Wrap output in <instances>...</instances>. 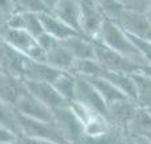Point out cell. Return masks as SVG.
Segmentation results:
<instances>
[{"mask_svg":"<svg viewBox=\"0 0 151 144\" xmlns=\"http://www.w3.org/2000/svg\"><path fill=\"white\" fill-rule=\"evenodd\" d=\"M17 140H19L17 135H15L8 128L0 125V143H14V141Z\"/></svg>","mask_w":151,"mask_h":144,"instance_id":"1f68e13d","label":"cell"},{"mask_svg":"<svg viewBox=\"0 0 151 144\" xmlns=\"http://www.w3.org/2000/svg\"><path fill=\"white\" fill-rule=\"evenodd\" d=\"M17 11L26 12V14H35V15H43L50 12L43 0H19Z\"/></svg>","mask_w":151,"mask_h":144,"instance_id":"83f0119b","label":"cell"},{"mask_svg":"<svg viewBox=\"0 0 151 144\" xmlns=\"http://www.w3.org/2000/svg\"><path fill=\"white\" fill-rule=\"evenodd\" d=\"M139 72H140V74H143V75H146V76L151 77V65L150 64L142 65V67L139 68Z\"/></svg>","mask_w":151,"mask_h":144,"instance_id":"d590c367","label":"cell"},{"mask_svg":"<svg viewBox=\"0 0 151 144\" xmlns=\"http://www.w3.org/2000/svg\"><path fill=\"white\" fill-rule=\"evenodd\" d=\"M42 19V24L44 32L51 36H54L55 39H58L59 42H64V40L70 39V37L79 35V32H76L75 29H72L71 27H68L66 23H63L62 20H59L56 16L48 12V14L40 15Z\"/></svg>","mask_w":151,"mask_h":144,"instance_id":"9a60e30c","label":"cell"},{"mask_svg":"<svg viewBox=\"0 0 151 144\" xmlns=\"http://www.w3.org/2000/svg\"><path fill=\"white\" fill-rule=\"evenodd\" d=\"M116 24L124 32H127L128 35H132V36L148 39L151 35V20L148 19L146 14L124 9Z\"/></svg>","mask_w":151,"mask_h":144,"instance_id":"9c48e42d","label":"cell"},{"mask_svg":"<svg viewBox=\"0 0 151 144\" xmlns=\"http://www.w3.org/2000/svg\"><path fill=\"white\" fill-rule=\"evenodd\" d=\"M139 105L137 104L135 100L124 97V99L118 100V102L107 105V115H106V117H107V120L110 122V124L112 127H116L126 131L128 123L132 119Z\"/></svg>","mask_w":151,"mask_h":144,"instance_id":"30bf717a","label":"cell"},{"mask_svg":"<svg viewBox=\"0 0 151 144\" xmlns=\"http://www.w3.org/2000/svg\"><path fill=\"white\" fill-rule=\"evenodd\" d=\"M147 16H148V19L151 20V4H150V8H148V11H147Z\"/></svg>","mask_w":151,"mask_h":144,"instance_id":"f35d334b","label":"cell"},{"mask_svg":"<svg viewBox=\"0 0 151 144\" xmlns=\"http://www.w3.org/2000/svg\"><path fill=\"white\" fill-rule=\"evenodd\" d=\"M151 131V113L146 108L138 107L132 119L130 120L126 133L131 138H140L146 136Z\"/></svg>","mask_w":151,"mask_h":144,"instance_id":"ac0fdd59","label":"cell"},{"mask_svg":"<svg viewBox=\"0 0 151 144\" xmlns=\"http://www.w3.org/2000/svg\"><path fill=\"white\" fill-rule=\"evenodd\" d=\"M95 44V57L99 62L104 69L107 71H114V72H122V74L134 75L139 72V68L142 65L137 64L135 62L127 59L126 56L118 54V52L112 51L111 48L106 47L98 40H94Z\"/></svg>","mask_w":151,"mask_h":144,"instance_id":"7a4b0ae2","label":"cell"},{"mask_svg":"<svg viewBox=\"0 0 151 144\" xmlns=\"http://www.w3.org/2000/svg\"><path fill=\"white\" fill-rule=\"evenodd\" d=\"M23 16H24V31H27L35 39H37L40 35L44 34V28H43L40 15L23 12Z\"/></svg>","mask_w":151,"mask_h":144,"instance_id":"4316f807","label":"cell"},{"mask_svg":"<svg viewBox=\"0 0 151 144\" xmlns=\"http://www.w3.org/2000/svg\"><path fill=\"white\" fill-rule=\"evenodd\" d=\"M94 1H96V0H94Z\"/></svg>","mask_w":151,"mask_h":144,"instance_id":"7dc6e473","label":"cell"},{"mask_svg":"<svg viewBox=\"0 0 151 144\" xmlns=\"http://www.w3.org/2000/svg\"><path fill=\"white\" fill-rule=\"evenodd\" d=\"M0 144H20V143H19V140H17V141H14V143H0Z\"/></svg>","mask_w":151,"mask_h":144,"instance_id":"ab89813d","label":"cell"},{"mask_svg":"<svg viewBox=\"0 0 151 144\" xmlns=\"http://www.w3.org/2000/svg\"><path fill=\"white\" fill-rule=\"evenodd\" d=\"M76 82L78 77L74 76L72 74L62 72L59 77L52 83V85L67 103H71L75 100V95H76Z\"/></svg>","mask_w":151,"mask_h":144,"instance_id":"44dd1931","label":"cell"},{"mask_svg":"<svg viewBox=\"0 0 151 144\" xmlns=\"http://www.w3.org/2000/svg\"><path fill=\"white\" fill-rule=\"evenodd\" d=\"M68 27L80 32V3L79 0H60L59 4L51 12Z\"/></svg>","mask_w":151,"mask_h":144,"instance_id":"7c38bea8","label":"cell"},{"mask_svg":"<svg viewBox=\"0 0 151 144\" xmlns=\"http://www.w3.org/2000/svg\"><path fill=\"white\" fill-rule=\"evenodd\" d=\"M137 87V104L139 107L147 108L151 105V77L137 72L132 75Z\"/></svg>","mask_w":151,"mask_h":144,"instance_id":"7402d4cb","label":"cell"},{"mask_svg":"<svg viewBox=\"0 0 151 144\" xmlns=\"http://www.w3.org/2000/svg\"><path fill=\"white\" fill-rule=\"evenodd\" d=\"M106 80H109L111 84H114L124 96L130 99H137V87H135V80L132 75L122 74V72H114V71H103L102 76Z\"/></svg>","mask_w":151,"mask_h":144,"instance_id":"2e32d148","label":"cell"},{"mask_svg":"<svg viewBox=\"0 0 151 144\" xmlns=\"http://www.w3.org/2000/svg\"><path fill=\"white\" fill-rule=\"evenodd\" d=\"M15 110L17 111V113L26 116V117L42 120V122H54V113H52L51 108L39 102L36 97H34L31 93L27 92V90L16 102Z\"/></svg>","mask_w":151,"mask_h":144,"instance_id":"8992f818","label":"cell"},{"mask_svg":"<svg viewBox=\"0 0 151 144\" xmlns=\"http://www.w3.org/2000/svg\"><path fill=\"white\" fill-rule=\"evenodd\" d=\"M0 125L8 128L9 131L20 136V128H19V117H17V111L15 110L14 105L0 100Z\"/></svg>","mask_w":151,"mask_h":144,"instance_id":"603a6c76","label":"cell"},{"mask_svg":"<svg viewBox=\"0 0 151 144\" xmlns=\"http://www.w3.org/2000/svg\"><path fill=\"white\" fill-rule=\"evenodd\" d=\"M20 144H59L46 139H35V138H27V136H20L19 138Z\"/></svg>","mask_w":151,"mask_h":144,"instance_id":"836d02e7","label":"cell"},{"mask_svg":"<svg viewBox=\"0 0 151 144\" xmlns=\"http://www.w3.org/2000/svg\"><path fill=\"white\" fill-rule=\"evenodd\" d=\"M1 74H4V69H3V67H1V64H0V75Z\"/></svg>","mask_w":151,"mask_h":144,"instance_id":"b9f144b4","label":"cell"},{"mask_svg":"<svg viewBox=\"0 0 151 144\" xmlns=\"http://www.w3.org/2000/svg\"><path fill=\"white\" fill-rule=\"evenodd\" d=\"M119 144H137V141H135V138H131V136H128L126 133L122 140L119 141Z\"/></svg>","mask_w":151,"mask_h":144,"instance_id":"8d00e7d4","label":"cell"},{"mask_svg":"<svg viewBox=\"0 0 151 144\" xmlns=\"http://www.w3.org/2000/svg\"><path fill=\"white\" fill-rule=\"evenodd\" d=\"M95 40L100 42L106 47L111 48L112 51L126 56L127 59L135 62L137 64L145 65V60H143L142 55L139 54L134 43L131 42L128 34H126L116 23L106 20Z\"/></svg>","mask_w":151,"mask_h":144,"instance_id":"6da1fadb","label":"cell"},{"mask_svg":"<svg viewBox=\"0 0 151 144\" xmlns=\"http://www.w3.org/2000/svg\"><path fill=\"white\" fill-rule=\"evenodd\" d=\"M74 102H79L84 104L86 107L91 108L92 111L98 112L99 115H107V104L103 100V97L99 95L95 87L84 77H78L76 82V95ZM107 119V117H106Z\"/></svg>","mask_w":151,"mask_h":144,"instance_id":"ba28073f","label":"cell"},{"mask_svg":"<svg viewBox=\"0 0 151 144\" xmlns=\"http://www.w3.org/2000/svg\"><path fill=\"white\" fill-rule=\"evenodd\" d=\"M84 128V136L88 138H98L104 133H107L112 128L110 122L104 116L102 115H95L92 119H90L88 122L83 125Z\"/></svg>","mask_w":151,"mask_h":144,"instance_id":"cb8c5ba5","label":"cell"},{"mask_svg":"<svg viewBox=\"0 0 151 144\" xmlns=\"http://www.w3.org/2000/svg\"><path fill=\"white\" fill-rule=\"evenodd\" d=\"M119 1H122V3H123V1H124V0H119Z\"/></svg>","mask_w":151,"mask_h":144,"instance_id":"bcb514c9","label":"cell"},{"mask_svg":"<svg viewBox=\"0 0 151 144\" xmlns=\"http://www.w3.org/2000/svg\"><path fill=\"white\" fill-rule=\"evenodd\" d=\"M98 4H99L106 19L114 23H118V20L120 19L122 14L126 9L124 4L119 0H99Z\"/></svg>","mask_w":151,"mask_h":144,"instance_id":"484cf974","label":"cell"},{"mask_svg":"<svg viewBox=\"0 0 151 144\" xmlns=\"http://www.w3.org/2000/svg\"><path fill=\"white\" fill-rule=\"evenodd\" d=\"M16 11L17 7L12 0H0V12L1 14H4L6 16H9Z\"/></svg>","mask_w":151,"mask_h":144,"instance_id":"d6a6232c","label":"cell"},{"mask_svg":"<svg viewBox=\"0 0 151 144\" xmlns=\"http://www.w3.org/2000/svg\"><path fill=\"white\" fill-rule=\"evenodd\" d=\"M44 1V4H46V7H47V9H48L50 12H52L54 11V8L59 4V1L60 0H43Z\"/></svg>","mask_w":151,"mask_h":144,"instance_id":"e575fe53","label":"cell"},{"mask_svg":"<svg viewBox=\"0 0 151 144\" xmlns=\"http://www.w3.org/2000/svg\"><path fill=\"white\" fill-rule=\"evenodd\" d=\"M87 80L95 87V90L99 92V95L103 97V100L106 102L107 105L127 97V96L123 95L114 84H111L109 80H106L104 77H90V79H87ZM128 99H130V97H128Z\"/></svg>","mask_w":151,"mask_h":144,"instance_id":"d6986e66","label":"cell"},{"mask_svg":"<svg viewBox=\"0 0 151 144\" xmlns=\"http://www.w3.org/2000/svg\"><path fill=\"white\" fill-rule=\"evenodd\" d=\"M137 144H151V140L147 139L146 136H140V138H135Z\"/></svg>","mask_w":151,"mask_h":144,"instance_id":"74e56055","label":"cell"},{"mask_svg":"<svg viewBox=\"0 0 151 144\" xmlns=\"http://www.w3.org/2000/svg\"><path fill=\"white\" fill-rule=\"evenodd\" d=\"M146 110H147V111H148V112H150V113H151V105H150V107H147V108H146Z\"/></svg>","mask_w":151,"mask_h":144,"instance_id":"ee69618b","label":"cell"},{"mask_svg":"<svg viewBox=\"0 0 151 144\" xmlns=\"http://www.w3.org/2000/svg\"><path fill=\"white\" fill-rule=\"evenodd\" d=\"M123 4H124V8L128 9V11L147 15V11L151 4V0H124Z\"/></svg>","mask_w":151,"mask_h":144,"instance_id":"f546056e","label":"cell"},{"mask_svg":"<svg viewBox=\"0 0 151 144\" xmlns=\"http://www.w3.org/2000/svg\"><path fill=\"white\" fill-rule=\"evenodd\" d=\"M23 82H24V87H26L27 92L31 93L34 97H36L39 102H42L43 104H46L51 110H56L59 107L68 104L58 93V91L55 90V87L51 83L32 82V80H23Z\"/></svg>","mask_w":151,"mask_h":144,"instance_id":"52a82bcc","label":"cell"},{"mask_svg":"<svg viewBox=\"0 0 151 144\" xmlns=\"http://www.w3.org/2000/svg\"><path fill=\"white\" fill-rule=\"evenodd\" d=\"M96 1H99V0H96Z\"/></svg>","mask_w":151,"mask_h":144,"instance_id":"c3c4849f","label":"cell"},{"mask_svg":"<svg viewBox=\"0 0 151 144\" xmlns=\"http://www.w3.org/2000/svg\"><path fill=\"white\" fill-rule=\"evenodd\" d=\"M12 1H14V3L16 4V7H17V3H19V0H12Z\"/></svg>","mask_w":151,"mask_h":144,"instance_id":"7bdbcfd3","label":"cell"},{"mask_svg":"<svg viewBox=\"0 0 151 144\" xmlns=\"http://www.w3.org/2000/svg\"><path fill=\"white\" fill-rule=\"evenodd\" d=\"M80 3V32L82 35L95 40L102 28L106 17L98 1L94 0H79Z\"/></svg>","mask_w":151,"mask_h":144,"instance_id":"5b68a950","label":"cell"},{"mask_svg":"<svg viewBox=\"0 0 151 144\" xmlns=\"http://www.w3.org/2000/svg\"><path fill=\"white\" fill-rule=\"evenodd\" d=\"M146 138H147V139H150V140H151V131L147 133V135H146Z\"/></svg>","mask_w":151,"mask_h":144,"instance_id":"60d3db41","label":"cell"},{"mask_svg":"<svg viewBox=\"0 0 151 144\" xmlns=\"http://www.w3.org/2000/svg\"><path fill=\"white\" fill-rule=\"evenodd\" d=\"M54 113V123L60 131L62 136L66 139L68 144H78L84 136V128L79 119L76 117L70 104L52 110Z\"/></svg>","mask_w":151,"mask_h":144,"instance_id":"277c9868","label":"cell"},{"mask_svg":"<svg viewBox=\"0 0 151 144\" xmlns=\"http://www.w3.org/2000/svg\"><path fill=\"white\" fill-rule=\"evenodd\" d=\"M74 62L75 57L62 42H59L52 49L47 52V64L62 71V72H70Z\"/></svg>","mask_w":151,"mask_h":144,"instance_id":"e0dca14e","label":"cell"},{"mask_svg":"<svg viewBox=\"0 0 151 144\" xmlns=\"http://www.w3.org/2000/svg\"><path fill=\"white\" fill-rule=\"evenodd\" d=\"M128 36L131 39V42L134 43V45L137 47V49L139 51V54L142 55L143 60H145V64L151 65V40L137 37V36H132V35H128Z\"/></svg>","mask_w":151,"mask_h":144,"instance_id":"f1b7e54d","label":"cell"},{"mask_svg":"<svg viewBox=\"0 0 151 144\" xmlns=\"http://www.w3.org/2000/svg\"><path fill=\"white\" fill-rule=\"evenodd\" d=\"M19 117V128L20 136H27V138L35 139H46L59 144H68L66 139L62 136L60 131L55 125L54 122H42V120H35L26 116L17 113ZM19 136V138H20Z\"/></svg>","mask_w":151,"mask_h":144,"instance_id":"3957f363","label":"cell"},{"mask_svg":"<svg viewBox=\"0 0 151 144\" xmlns=\"http://www.w3.org/2000/svg\"><path fill=\"white\" fill-rule=\"evenodd\" d=\"M24 92H26V87L23 79H19L6 72L0 75V100L15 107L16 102Z\"/></svg>","mask_w":151,"mask_h":144,"instance_id":"4fadbf2b","label":"cell"},{"mask_svg":"<svg viewBox=\"0 0 151 144\" xmlns=\"http://www.w3.org/2000/svg\"><path fill=\"white\" fill-rule=\"evenodd\" d=\"M148 40H151V35H150V37H148Z\"/></svg>","mask_w":151,"mask_h":144,"instance_id":"f6af8a7d","label":"cell"},{"mask_svg":"<svg viewBox=\"0 0 151 144\" xmlns=\"http://www.w3.org/2000/svg\"><path fill=\"white\" fill-rule=\"evenodd\" d=\"M66 48L71 52L75 60H84V59H96L95 57V44L94 40L84 35L79 34L70 39L62 42Z\"/></svg>","mask_w":151,"mask_h":144,"instance_id":"5bb4252c","label":"cell"},{"mask_svg":"<svg viewBox=\"0 0 151 144\" xmlns=\"http://www.w3.org/2000/svg\"><path fill=\"white\" fill-rule=\"evenodd\" d=\"M104 68L99 64L96 59H84V60H75L72 64L70 74H72L76 77H99L102 76Z\"/></svg>","mask_w":151,"mask_h":144,"instance_id":"ffe728a7","label":"cell"},{"mask_svg":"<svg viewBox=\"0 0 151 144\" xmlns=\"http://www.w3.org/2000/svg\"><path fill=\"white\" fill-rule=\"evenodd\" d=\"M36 42H37V44H39L40 47L44 49V51L48 52L50 49H52V48H54L55 45L59 43V40L55 39L54 36H51V35H48V34H46V32H44L43 35H40V36L37 37Z\"/></svg>","mask_w":151,"mask_h":144,"instance_id":"4dcf8cb0","label":"cell"},{"mask_svg":"<svg viewBox=\"0 0 151 144\" xmlns=\"http://www.w3.org/2000/svg\"><path fill=\"white\" fill-rule=\"evenodd\" d=\"M126 135V131L120 128L112 127L107 133L98 138H88V136H83L82 140L78 144H119V141Z\"/></svg>","mask_w":151,"mask_h":144,"instance_id":"d4e9b609","label":"cell"},{"mask_svg":"<svg viewBox=\"0 0 151 144\" xmlns=\"http://www.w3.org/2000/svg\"><path fill=\"white\" fill-rule=\"evenodd\" d=\"M60 74H62V71L51 67L47 63L35 62L26 56L23 71H22V79L32 80V82H46L52 84L59 77Z\"/></svg>","mask_w":151,"mask_h":144,"instance_id":"8fae6325","label":"cell"}]
</instances>
